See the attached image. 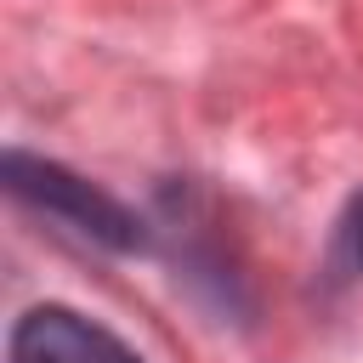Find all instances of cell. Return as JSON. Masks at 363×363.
Listing matches in <instances>:
<instances>
[{
	"mask_svg": "<svg viewBox=\"0 0 363 363\" xmlns=\"http://www.w3.org/2000/svg\"><path fill=\"white\" fill-rule=\"evenodd\" d=\"M0 176H6L11 199H23V204H34L40 216L74 227L79 238H96L102 250H125V255H130V250H147V227H142V216L125 210V204H119L113 193H102L96 182L74 176V170L57 164V159L6 147Z\"/></svg>",
	"mask_w": 363,
	"mask_h": 363,
	"instance_id": "6da1fadb",
	"label": "cell"
},
{
	"mask_svg": "<svg viewBox=\"0 0 363 363\" xmlns=\"http://www.w3.org/2000/svg\"><path fill=\"white\" fill-rule=\"evenodd\" d=\"M340 261L352 272H363V193H352V204L340 216Z\"/></svg>",
	"mask_w": 363,
	"mask_h": 363,
	"instance_id": "3957f363",
	"label": "cell"
},
{
	"mask_svg": "<svg viewBox=\"0 0 363 363\" xmlns=\"http://www.w3.org/2000/svg\"><path fill=\"white\" fill-rule=\"evenodd\" d=\"M11 363H142L113 329L74 306H28L11 323Z\"/></svg>",
	"mask_w": 363,
	"mask_h": 363,
	"instance_id": "7a4b0ae2",
	"label": "cell"
}]
</instances>
